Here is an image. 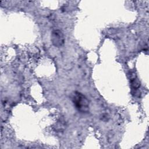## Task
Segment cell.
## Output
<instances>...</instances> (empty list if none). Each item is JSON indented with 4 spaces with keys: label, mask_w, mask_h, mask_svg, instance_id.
Here are the masks:
<instances>
[{
    "label": "cell",
    "mask_w": 149,
    "mask_h": 149,
    "mask_svg": "<svg viewBox=\"0 0 149 149\" xmlns=\"http://www.w3.org/2000/svg\"><path fill=\"white\" fill-rule=\"evenodd\" d=\"M51 41L53 45L56 47H61L65 42L63 33L59 30H54L51 33Z\"/></svg>",
    "instance_id": "obj_2"
},
{
    "label": "cell",
    "mask_w": 149,
    "mask_h": 149,
    "mask_svg": "<svg viewBox=\"0 0 149 149\" xmlns=\"http://www.w3.org/2000/svg\"><path fill=\"white\" fill-rule=\"evenodd\" d=\"M72 101L79 111L82 113L88 112L90 103L84 95L79 92H74L72 96Z\"/></svg>",
    "instance_id": "obj_1"
}]
</instances>
